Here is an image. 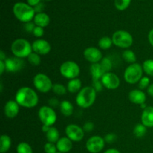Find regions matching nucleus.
<instances>
[{
	"label": "nucleus",
	"instance_id": "nucleus-1",
	"mask_svg": "<svg viewBox=\"0 0 153 153\" xmlns=\"http://www.w3.org/2000/svg\"><path fill=\"white\" fill-rule=\"evenodd\" d=\"M15 101L19 104V106L26 108H32L37 105L39 98L37 93L32 88L22 87L16 92Z\"/></svg>",
	"mask_w": 153,
	"mask_h": 153
},
{
	"label": "nucleus",
	"instance_id": "nucleus-2",
	"mask_svg": "<svg viewBox=\"0 0 153 153\" xmlns=\"http://www.w3.org/2000/svg\"><path fill=\"white\" fill-rule=\"evenodd\" d=\"M97 98V91L93 87L82 88L76 96V104L82 108H88L94 105Z\"/></svg>",
	"mask_w": 153,
	"mask_h": 153
},
{
	"label": "nucleus",
	"instance_id": "nucleus-3",
	"mask_svg": "<svg viewBox=\"0 0 153 153\" xmlns=\"http://www.w3.org/2000/svg\"><path fill=\"white\" fill-rule=\"evenodd\" d=\"M13 11L17 19L22 22H31L35 16V10L28 4L23 2H17L13 5Z\"/></svg>",
	"mask_w": 153,
	"mask_h": 153
},
{
	"label": "nucleus",
	"instance_id": "nucleus-4",
	"mask_svg": "<svg viewBox=\"0 0 153 153\" xmlns=\"http://www.w3.org/2000/svg\"><path fill=\"white\" fill-rule=\"evenodd\" d=\"M12 53L15 57L19 58H28L32 53V45L27 40L19 38L15 40L10 46Z\"/></svg>",
	"mask_w": 153,
	"mask_h": 153
},
{
	"label": "nucleus",
	"instance_id": "nucleus-5",
	"mask_svg": "<svg viewBox=\"0 0 153 153\" xmlns=\"http://www.w3.org/2000/svg\"><path fill=\"white\" fill-rule=\"evenodd\" d=\"M143 67L137 63L131 64L124 72L123 77L126 82L131 85L137 83L143 77Z\"/></svg>",
	"mask_w": 153,
	"mask_h": 153
},
{
	"label": "nucleus",
	"instance_id": "nucleus-6",
	"mask_svg": "<svg viewBox=\"0 0 153 153\" xmlns=\"http://www.w3.org/2000/svg\"><path fill=\"white\" fill-rule=\"evenodd\" d=\"M113 43L117 47L127 49L133 43V37L129 32L123 30L117 31L112 35Z\"/></svg>",
	"mask_w": 153,
	"mask_h": 153
},
{
	"label": "nucleus",
	"instance_id": "nucleus-7",
	"mask_svg": "<svg viewBox=\"0 0 153 153\" xmlns=\"http://www.w3.org/2000/svg\"><path fill=\"white\" fill-rule=\"evenodd\" d=\"M60 73L64 77L69 79H76L80 73V67L74 61H67L60 67Z\"/></svg>",
	"mask_w": 153,
	"mask_h": 153
},
{
	"label": "nucleus",
	"instance_id": "nucleus-8",
	"mask_svg": "<svg viewBox=\"0 0 153 153\" xmlns=\"http://www.w3.org/2000/svg\"><path fill=\"white\" fill-rule=\"evenodd\" d=\"M38 117L43 125L48 126H52L57 120V114L54 109L46 105L39 109Z\"/></svg>",
	"mask_w": 153,
	"mask_h": 153
},
{
	"label": "nucleus",
	"instance_id": "nucleus-9",
	"mask_svg": "<svg viewBox=\"0 0 153 153\" xmlns=\"http://www.w3.org/2000/svg\"><path fill=\"white\" fill-rule=\"evenodd\" d=\"M33 84L36 89L41 93H47L52 89V81L48 76L43 73H38L33 79Z\"/></svg>",
	"mask_w": 153,
	"mask_h": 153
},
{
	"label": "nucleus",
	"instance_id": "nucleus-10",
	"mask_svg": "<svg viewBox=\"0 0 153 153\" xmlns=\"http://www.w3.org/2000/svg\"><path fill=\"white\" fill-rule=\"evenodd\" d=\"M65 133L67 137L75 142L81 141L85 136L83 128L76 124H70L67 126L65 128Z\"/></svg>",
	"mask_w": 153,
	"mask_h": 153
},
{
	"label": "nucleus",
	"instance_id": "nucleus-11",
	"mask_svg": "<svg viewBox=\"0 0 153 153\" xmlns=\"http://www.w3.org/2000/svg\"><path fill=\"white\" fill-rule=\"evenodd\" d=\"M105 143V139L100 136H93L86 142V148L88 152L91 153H99L104 148Z\"/></svg>",
	"mask_w": 153,
	"mask_h": 153
},
{
	"label": "nucleus",
	"instance_id": "nucleus-12",
	"mask_svg": "<svg viewBox=\"0 0 153 153\" xmlns=\"http://www.w3.org/2000/svg\"><path fill=\"white\" fill-rule=\"evenodd\" d=\"M101 82L103 86L108 90H115L120 85V80L115 73H105L102 77Z\"/></svg>",
	"mask_w": 153,
	"mask_h": 153
},
{
	"label": "nucleus",
	"instance_id": "nucleus-13",
	"mask_svg": "<svg viewBox=\"0 0 153 153\" xmlns=\"http://www.w3.org/2000/svg\"><path fill=\"white\" fill-rule=\"evenodd\" d=\"M6 66V70L10 73H16L22 70L25 66V61L22 58H17V57H12L8 58L4 61Z\"/></svg>",
	"mask_w": 153,
	"mask_h": 153
},
{
	"label": "nucleus",
	"instance_id": "nucleus-14",
	"mask_svg": "<svg viewBox=\"0 0 153 153\" xmlns=\"http://www.w3.org/2000/svg\"><path fill=\"white\" fill-rule=\"evenodd\" d=\"M84 57L85 59L92 64L100 63L102 59V54L101 51L96 47H88L84 52Z\"/></svg>",
	"mask_w": 153,
	"mask_h": 153
},
{
	"label": "nucleus",
	"instance_id": "nucleus-15",
	"mask_svg": "<svg viewBox=\"0 0 153 153\" xmlns=\"http://www.w3.org/2000/svg\"><path fill=\"white\" fill-rule=\"evenodd\" d=\"M32 49L40 55H45L49 53L51 51V46L48 41L43 39H38L33 42Z\"/></svg>",
	"mask_w": 153,
	"mask_h": 153
},
{
	"label": "nucleus",
	"instance_id": "nucleus-16",
	"mask_svg": "<svg viewBox=\"0 0 153 153\" xmlns=\"http://www.w3.org/2000/svg\"><path fill=\"white\" fill-rule=\"evenodd\" d=\"M19 104L16 101H13V100H9L4 107V115L7 118H10V119L16 117L18 114H19Z\"/></svg>",
	"mask_w": 153,
	"mask_h": 153
},
{
	"label": "nucleus",
	"instance_id": "nucleus-17",
	"mask_svg": "<svg viewBox=\"0 0 153 153\" xmlns=\"http://www.w3.org/2000/svg\"><path fill=\"white\" fill-rule=\"evenodd\" d=\"M128 99L134 104L141 105L146 102V97L145 93L141 90H132L128 94Z\"/></svg>",
	"mask_w": 153,
	"mask_h": 153
},
{
	"label": "nucleus",
	"instance_id": "nucleus-18",
	"mask_svg": "<svg viewBox=\"0 0 153 153\" xmlns=\"http://www.w3.org/2000/svg\"><path fill=\"white\" fill-rule=\"evenodd\" d=\"M141 123L146 127H153V107L147 106L143 109L141 114Z\"/></svg>",
	"mask_w": 153,
	"mask_h": 153
},
{
	"label": "nucleus",
	"instance_id": "nucleus-19",
	"mask_svg": "<svg viewBox=\"0 0 153 153\" xmlns=\"http://www.w3.org/2000/svg\"><path fill=\"white\" fill-rule=\"evenodd\" d=\"M56 146L59 152L67 153L73 148V141L67 137H63L56 143Z\"/></svg>",
	"mask_w": 153,
	"mask_h": 153
},
{
	"label": "nucleus",
	"instance_id": "nucleus-20",
	"mask_svg": "<svg viewBox=\"0 0 153 153\" xmlns=\"http://www.w3.org/2000/svg\"><path fill=\"white\" fill-rule=\"evenodd\" d=\"M34 22L37 26L44 28V27H46L49 25V22H50V19H49V16L46 13L41 12V13H37L34 16Z\"/></svg>",
	"mask_w": 153,
	"mask_h": 153
},
{
	"label": "nucleus",
	"instance_id": "nucleus-21",
	"mask_svg": "<svg viewBox=\"0 0 153 153\" xmlns=\"http://www.w3.org/2000/svg\"><path fill=\"white\" fill-rule=\"evenodd\" d=\"M46 137L49 143H57L60 139L59 131L55 127L51 126L47 132H46Z\"/></svg>",
	"mask_w": 153,
	"mask_h": 153
},
{
	"label": "nucleus",
	"instance_id": "nucleus-22",
	"mask_svg": "<svg viewBox=\"0 0 153 153\" xmlns=\"http://www.w3.org/2000/svg\"><path fill=\"white\" fill-rule=\"evenodd\" d=\"M60 110H61V114L64 116L70 117L73 114V105L70 102L67 100H64L60 104Z\"/></svg>",
	"mask_w": 153,
	"mask_h": 153
},
{
	"label": "nucleus",
	"instance_id": "nucleus-23",
	"mask_svg": "<svg viewBox=\"0 0 153 153\" xmlns=\"http://www.w3.org/2000/svg\"><path fill=\"white\" fill-rule=\"evenodd\" d=\"M67 91L72 94L79 92L82 90V82L79 79H71L67 84Z\"/></svg>",
	"mask_w": 153,
	"mask_h": 153
},
{
	"label": "nucleus",
	"instance_id": "nucleus-24",
	"mask_svg": "<svg viewBox=\"0 0 153 153\" xmlns=\"http://www.w3.org/2000/svg\"><path fill=\"white\" fill-rule=\"evenodd\" d=\"M11 146V139L7 134H2L0 138V152L5 153Z\"/></svg>",
	"mask_w": 153,
	"mask_h": 153
},
{
	"label": "nucleus",
	"instance_id": "nucleus-25",
	"mask_svg": "<svg viewBox=\"0 0 153 153\" xmlns=\"http://www.w3.org/2000/svg\"><path fill=\"white\" fill-rule=\"evenodd\" d=\"M122 56L124 61L128 63H130L131 64H134L136 62V60H137L134 52L132 50H130V49H127V50L124 51L123 52Z\"/></svg>",
	"mask_w": 153,
	"mask_h": 153
},
{
	"label": "nucleus",
	"instance_id": "nucleus-26",
	"mask_svg": "<svg viewBox=\"0 0 153 153\" xmlns=\"http://www.w3.org/2000/svg\"><path fill=\"white\" fill-rule=\"evenodd\" d=\"M112 44H113V41H112V39L110 38L109 37H103L99 40L98 45L100 46V49H108L111 47Z\"/></svg>",
	"mask_w": 153,
	"mask_h": 153
},
{
	"label": "nucleus",
	"instance_id": "nucleus-27",
	"mask_svg": "<svg viewBox=\"0 0 153 153\" xmlns=\"http://www.w3.org/2000/svg\"><path fill=\"white\" fill-rule=\"evenodd\" d=\"M134 134L137 137H143L146 133V127L143 124L138 123L134 126V130H133Z\"/></svg>",
	"mask_w": 153,
	"mask_h": 153
},
{
	"label": "nucleus",
	"instance_id": "nucleus-28",
	"mask_svg": "<svg viewBox=\"0 0 153 153\" xmlns=\"http://www.w3.org/2000/svg\"><path fill=\"white\" fill-rule=\"evenodd\" d=\"M143 70L148 76H153V60L147 59L143 63Z\"/></svg>",
	"mask_w": 153,
	"mask_h": 153
},
{
	"label": "nucleus",
	"instance_id": "nucleus-29",
	"mask_svg": "<svg viewBox=\"0 0 153 153\" xmlns=\"http://www.w3.org/2000/svg\"><path fill=\"white\" fill-rule=\"evenodd\" d=\"M17 153H33L31 146L25 142H21L16 147Z\"/></svg>",
	"mask_w": 153,
	"mask_h": 153
},
{
	"label": "nucleus",
	"instance_id": "nucleus-30",
	"mask_svg": "<svg viewBox=\"0 0 153 153\" xmlns=\"http://www.w3.org/2000/svg\"><path fill=\"white\" fill-rule=\"evenodd\" d=\"M27 58H28V62L32 66H39L41 63V58H40V55L36 52H32L31 54H30V55Z\"/></svg>",
	"mask_w": 153,
	"mask_h": 153
},
{
	"label": "nucleus",
	"instance_id": "nucleus-31",
	"mask_svg": "<svg viewBox=\"0 0 153 153\" xmlns=\"http://www.w3.org/2000/svg\"><path fill=\"white\" fill-rule=\"evenodd\" d=\"M52 91L55 93V94L59 96H63L67 93V88H66V87L64 85H61V84H54L53 86H52Z\"/></svg>",
	"mask_w": 153,
	"mask_h": 153
},
{
	"label": "nucleus",
	"instance_id": "nucleus-32",
	"mask_svg": "<svg viewBox=\"0 0 153 153\" xmlns=\"http://www.w3.org/2000/svg\"><path fill=\"white\" fill-rule=\"evenodd\" d=\"M131 0H114V4L119 10H124L129 6Z\"/></svg>",
	"mask_w": 153,
	"mask_h": 153
},
{
	"label": "nucleus",
	"instance_id": "nucleus-33",
	"mask_svg": "<svg viewBox=\"0 0 153 153\" xmlns=\"http://www.w3.org/2000/svg\"><path fill=\"white\" fill-rule=\"evenodd\" d=\"M100 64H101L102 67L103 68V70H105V73H108L112 68V62L109 58H105L102 59V61H100Z\"/></svg>",
	"mask_w": 153,
	"mask_h": 153
},
{
	"label": "nucleus",
	"instance_id": "nucleus-34",
	"mask_svg": "<svg viewBox=\"0 0 153 153\" xmlns=\"http://www.w3.org/2000/svg\"><path fill=\"white\" fill-rule=\"evenodd\" d=\"M150 83V79H149V77H146V76H143V77L141 78L140 81H139V84H138V87L139 89L143 91L144 89H147L149 88V86Z\"/></svg>",
	"mask_w": 153,
	"mask_h": 153
},
{
	"label": "nucleus",
	"instance_id": "nucleus-35",
	"mask_svg": "<svg viewBox=\"0 0 153 153\" xmlns=\"http://www.w3.org/2000/svg\"><path fill=\"white\" fill-rule=\"evenodd\" d=\"M57 146L55 143H46L44 145V151L46 153H57Z\"/></svg>",
	"mask_w": 153,
	"mask_h": 153
},
{
	"label": "nucleus",
	"instance_id": "nucleus-36",
	"mask_svg": "<svg viewBox=\"0 0 153 153\" xmlns=\"http://www.w3.org/2000/svg\"><path fill=\"white\" fill-rule=\"evenodd\" d=\"M32 34H34V36L37 37H41L44 34V30H43V28L39 26H36L34 28V31H33Z\"/></svg>",
	"mask_w": 153,
	"mask_h": 153
},
{
	"label": "nucleus",
	"instance_id": "nucleus-37",
	"mask_svg": "<svg viewBox=\"0 0 153 153\" xmlns=\"http://www.w3.org/2000/svg\"><path fill=\"white\" fill-rule=\"evenodd\" d=\"M117 139V135L114 134H112V133H110V134H108L105 137V141L107 142L108 143H113L114 141H115Z\"/></svg>",
	"mask_w": 153,
	"mask_h": 153
},
{
	"label": "nucleus",
	"instance_id": "nucleus-38",
	"mask_svg": "<svg viewBox=\"0 0 153 153\" xmlns=\"http://www.w3.org/2000/svg\"><path fill=\"white\" fill-rule=\"evenodd\" d=\"M94 124L92 122H87L84 125L83 129L85 131H87V132H91L94 130Z\"/></svg>",
	"mask_w": 153,
	"mask_h": 153
},
{
	"label": "nucleus",
	"instance_id": "nucleus-39",
	"mask_svg": "<svg viewBox=\"0 0 153 153\" xmlns=\"http://www.w3.org/2000/svg\"><path fill=\"white\" fill-rule=\"evenodd\" d=\"M25 31H28V32H30V33H32L33 31H34V28H35V25H34V23H32V22H26V23L25 24Z\"/></svg>",
	"mask_w": 153,
	"mask_h": 153
},
{
	"label": "nucleus",
	"instance_id": "nucleus-40",
	"mask_svg": "<svg viewBox=\"0 0 153 153\" xmlns=\"http://www.w3.org/2000/svg\"><path fill=\"white\" fill-rule=\"evenodd\" d=\"M49 104L51 108H57L58 106H60V104H61V103L59 102V101H58L57 99L52 98L49 100Z\"/></svg>",
	"mask_w": 153,
	"mask_h": 153
},
{
	"label": "nucleus",
	"instance_id": "nucleus-41",
	"mask_svg": "<svg viewBox=\"0 0 153 153\" xmlns=\"http://www.w3.org/2000/svg\"><path fill=\"white\" fill-rule=\"evenodd\" d=\"M27 1H28V4L32 7V6H37V4H40V0H27Z\"/></svg>",
	"mask_w": 153,
	"mask_h": 153
},
{
	"label": "nucleus",
	"instance_id": "nucleus-42",
	"mask_svg": "<svg viewBox=\"0 0 153 153\" xmlns=\"http://www.w3.org/2000/svg\"><path fill=\"white\" fill-rule=\"evenodd\" d=\"M5 70H6L5 63H4V61H0V74L2 75Z\"/></svg>",
	"mask_w": 153,
	"mask_h": 153
},
{
	"label": "nucleus",
	"instance_id": "nucleus-43",
	"mask_svg": "<svg viewBox=\"0 0 153 153\" xmlns=\"http://www.w3.org/2000/svg\"><path fill=\"white\" fill-rule=\"evenodd\" d=\"M148 40H149V43L153 46V28L149 31V34H148Z\"/></svg>",
	"mask_w": 153,
	"mask_h": 153
},
{
	"label": "nucleus",
	"instance_id": "nucleus-44",
	"mask_svg": "<svg viewBox=\"0 0 153 153\" xmlns=\"http://www.w3.org/2000/svg\"><path fill=\"white\" fill-rule=\"evenodd\" d=\"M147 93L150 97H153V84H151L147 88Z\"/></svg>",
	"mask_w": 153,
	"mask_h": 153
},
{
	"label": "nucleus",
	"instance_id": "nucleus-45",
	"mask_svg": "<svg viewBox=\"0 0 153 153\" xmlns=\"http://www.w3.org/2000/svg\"><path fill=\"white\" fill-rule=\"evenodd\" d=\"M104 153H120V152L116 149H109L106 150Z\"/></svg>",
	"mask_w": 153,
	"mask_h": 153
},
{
	"label": "nucleus",
	"instance_id": "nucleus-46",
	"mask_svg": "<svg viewBox=\"0 0 153 153\" xmlns=\"http://www.w3.org/2000/svg\"><path fill=\"white\" fill-rule=\"evenodd\" d=\"M7 59L6 58V55H4V52L3 51H0V61H4Z\"/></svg>",
	"mask_w": 153,
	"mask_h": 153
},
{
	"label": "nucleus",
	"instance_id": "nucleus-47",
	"mask_svg": "<svg viewBox=\"0 0 153 153\" xmlns=\"http://www.w3.org/2000/svg\"><path fill=\"white\" fill-rule=\"evenodd\" d=\"M51 126H45V125H43V127H42V130H43V132H47L48 131V130L49 129V128H50Z\"/></svg>",
	"mask_w": 153,
	"mask_h": 153
},
{
	"label": "nucleus",
	"instance_id": "nucleus-48",
	"mask_svg": "<svg viewBox=\"0 0 153 153\" xmlns=\"http://www.w3.org/2000/svg\"><path fill=\"white\" fill-rule=\"evenodd\" d=\"M57 153H62V152H57Z\"/></svg>",
	"mask_w": 153,
	"mask_h": 153
},
{
	"label": "nucleus",
	"instance_id": "nucleus-49",
	"mask_svg": "<svg viewBox=\"0 0 153 153\" xmlns=\"http://www.w3.org/2000/svg\"><path fill=\"white\" fill-rule=\"evenodd\" d=\"M47 1H50V0H47Z\"/></svg>",
	"mask_w": 153,
	"mask_h": 153
}]
</instances>
